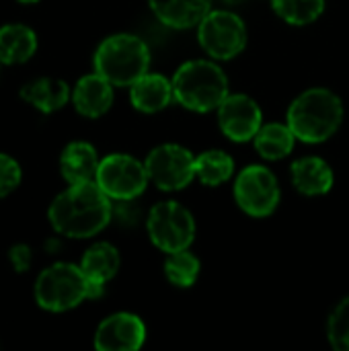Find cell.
Segmentation results:
<instances>
[{
	"mask_svg": "<svg viewBox=\"0 0 349 351\" xmlns=\"http://www.w3.org/2000/svg\"><path fill=\"white\" fill-rule=\"evenodd\" d=\"M21 183V167L14 158L0 152V197L12 193Z\"/></svg>",
	"mask_w": 349,
	"mask_h": 351,
	"instance_id": "obj_26",
	"label": "cell"
},
{
	"mask_svg": "<svg viewBox=\"0 0 349 351\" xmlns=\"http://www.w3.org/2000/svg\"><path fill=\"white\" fill-rule=\"evenodd\" d=\"M234 199L249 216L265 218L274 214L280 204V185L276 175L261 165L243 169L234 181Z\"/></svg>",
	"mask_w": 349,
	"mask_h": 351,
	"instance_id": "obj_9",
	"label": "cell"
},
{
	"mask_svg": "<svg viewBox=\"0 0 349 351\" xmlns=\"http://www.w3.org/2000/svg\"><path fill=\"white\" fill-rule=\"evenodd\" d=\"M111 197L97 181L70 185L49 206V222L58 234L68 239H91L111 220Z\"/></svg>",
	"mask_w": 349,
	"mask_h": 351,
	"instance_id": "obj_1",
	"label": "cell"
},
{
	"mask_svg": "<svg viewBox=\"0 0 349 351\" xmlns=\"http://www.w3.org/2000/svg\"><path fill=\"white\" fill-rule=\"evenodd\" d=\"M150 241L165 253H177L189 249L195 237V222L187 208L177 202L156 204L146 222Z\"/></svg>",
	"mask_w": 349,
	"mask_h": 351,
	"instance_id": "obj_6",
	"label": "cell"
},
{
	"mask_svg": "<svg viewBox=\"0 0 349 351\" xmlns=\"http://www.w3.org/2000/svg\"><path fill=\"white\" fill-rule=\"evenodd\" d=\"M60 171H62V177L70 185L95 181L97 171H99L97 150L88 142L68 144L60 156Z\"/></svg>",
	"mask_w": 349,
	"mask_h": 351,
	"instance_id": "obj_16",
	"label": "cell"
},
{
	"mask_svg": "<svg viewBox=\"0 0 349 351\" xmlns=\"http://www.w3.org/2000/svg\"><path fill=\"white\" fill-rule=\"evenodd\" d=\"M200 45L214 60H230L247 45V29L239 14L230 10H210L197 25Z\"/></svg>",
	"mask_w": 349,
	"mask_h": 351,
	"instance_id": "obj_7",
	"label": "cell"
},
{
	"mask_svg": "<svg viewBox=\"0 0 349 351\" xmlns=\"http://www.w3.org/2000/svg\"><path fill=\"white\" fill-rule=\"evenodd\" d=\"M37 49V35L27 25L0 27V64H23Z\"/></svg>",
	"mask_w": 349,
	"mask_h": 351,
	"instance_id": "obj_19",
	"label": "cell"
},
{
	"mask_svg": "<svg viewBox=\"0 0 349 351\" xmlns=\"http://www.w3.org/2000/svg\"><path fill=\"white\" fill-rule=\"evenodd\" d=\"M72 101L80 115L91 119L101 117L113 103V84L97 72L82 76L72 90Z\"/></svg>",
	"mask_w": 349,
	"mask_h": 351,
	"instance_id": "obj_13",
	"label": "cell"
},
{
	"mask_svg": "<svg viewBox=\"0 0 349 351\" xmlns=\"http://www.w3.org/2000/svg\"><path fill=\"white\" fill-rule=\"evenodd\" d=\"M80 269L93 284L105 286L119 269V251L109 243H97L84 253Z\"/></svg>",
	"mask_w": 349,
	"mask_h": 351,
	"instance_id": "obj_20",
	"label": "cell"
},
{
	"mask_svg": "<svg viewBox=\"0 0 349 351\" xmlns=\"http://www.w3.org/2000/svg\"><path fill=\"white\" fill-rule=\"evenodd\" d=\"M146 339V327L132 313H115L107 317L97 333L95 348L99 351H136Z\"/></svg>",
	"mask_w": 349,
	"mask_h": 351,
	"instance_id": "obj_12",
	"label": "cell"
},
{
	"mask_svg": "<svg viewBox=\"0 0 349 351\" xmlns=\"http://www.w3.org/2000/svg\"><path fill=\"white\" fill-rule=\"evenodd\" d=\"M8 259L14 267L16 274H25L29 267H31V259H33V253L27 245H14L10 251H8Z\"/></svg>",
	"mask_w": 349,
	"mask_h": 351,
	"instance_id": "obj_27",
	"label": "cell"
},
{
	"mask_svg": "<svg viewBox=\"0 0 349 351\" xmlns=\"http://www.w3.org/2000/svg\"><path fill=\"white\" fill-rule=\"evenodd\" d=\"M175 99L197 113L214 111L228 97V80L220 66L208 60L185 62L173 76Z\"/></svg>",
	"mask_w": 349,
	"mask_h": 351,
	"instance_id": "obj_3",
	"label": "cell"
},
{
	"mask_svg": "<svg viewBox=\"0 0 349 351\" xmlns=\"http://www.w3.org/2000/svg\"><path fill=\"white\" fill-rule=\"evenodd\" d=\"M132 105L142 113H158L175 99L173 82L160 74H144L130 88Z\"/></svg>",
	"mask_w": 349,
	"mask_h": 351,
	"instance_id": "obj_15",
	"label": "cell"
},
{
	"mask_svg": "<svg viewBox=\"0 0 349 351\" xmlns=\"http://www.w3.org/2000/svg\"><path fill=\"white\" fill-rule=\"evenodd\" d=\"M200 259L185 251H177V253H169L167 261H165V276L167 280L177 286V288H189L195 284L197 276H200Z\"/></svg>",
	"mask_w": 349,
	"mask_h": 351,
	"instance_id": "obj_23",
	"label": "cell"
},
{
	"mask_svg": "<svg viewBox=\"0 0 349 351\" xmlns=\"http://www.w3.org/2000/svg\"><path fill=\"white\" fill-rule=\"evenodd\" d=\"M327 337L331 348L337 351H349V296L344 298L329 317Z\"/></svg>",
	"mask_w": 349,
	"mask_h": 351,
	"instance_id": "obj_25",
	"label": "cell"
},
{
	"mask_svg": "<svg viewBox=\"0 0 349 351\" xmlns=\"http://www.w3.org/2000/svg\"><path fill=\"white\" fill-rule=\"evenodd\" d=\"M150 49L130 33L107 37L95 51V72L107 78L113 86H132L148 72Z\"/></svg>",
	"mask_w": 349,
	"mask_h": 351,
	"instance_id": "obj_4",
	"label": "cell"
},
{
	"mask_svg": "<svg viewBox=\"0 0 349 351\" xmlns=\"http://www.w3.org/2000/svg\"><path fill=\"white\" fill-rule=\"evenodd\" d=\"M344 121V103L329 88H309L288 109V125L300 142L321 144L329 140Z\"/></svg>",
	"mask_w": 349,
	"mask_h": 351,
	"instance_id": "obj_2",
	"label": "cell"
},
{
	"mask_svg": "<svg viewBox=\"0 0 349 351\" xmlns=\"http://www.w3.org/2000/svg\"><path fill=\"white\" fill-rule=\"evenodd\" d=\"M274 10L290 25H311L325 8V0H272Z\"/></svg>",
	"mask_w": 349,
	"mask_h": 351,
	"instance_id": "obj_24",
	"label": "cell"
},
{
	"mask_svg": "<svg viewBox=\"0 0 349 351\" xmlns=\"http://www.w3.org/2000/svg\"><path fill=\"white\" fill-rule=\"evenodd\" d=\"M232 173L234 160L224 150H206L195 158V177L208 187L226 183Z\"/></svg>",
	"mask_w": 349,
	"mask_h": 351,
	"instance_id": "obj_22",
	"label": "cell"
},
{
	"mask_svg": "<svg viewBox=\"0 0 349 351\" xmlns=\"http://www.w3.org/2000/svg\"><path fill=\"white\" fill-rule=\"evenodd\" d=\"M21 99L41 113H53L68 103L70 86L58 78H37L21 88Z\"/></svg>",
	"mask_w": 349,
	"mask_h": 351,
	"instance_id": "obj_18",
	"label": "cell"
},
{
	"mask_svg": "<svg viewBox=\"0 0 349 351\" xmlns=\"http://www.w3.org/2000/svg\"><path fill=\"white\" fill-rule=\"evenodd\" d=\"M222 2H226V4H237V2H241V0H222Z\"/></svg>",
	"mask_w": 349,
	"mask_h": 351,
	"instance_id": "obj_28",
	"label": "cell"
},
{
	"mask_svg": "<svg viewBox=\"0 0 349 351\" xmlns=\"http://www.w3.org/2000/svg\"><path fill=\"white\" fill-rule=\"evenodd\" d=\"M97 185L117 202H132L148 185L146 165L130 154H109L99 162Z\"/></svg>",
	"mask_w": 349,
	"mask_h": 351,
	"instance_id": "obj_8",
	"label": "cell"
},
{
	"mask_svg": "<svg viewBox=\"0 0 349 351\" xmlns=\"http://www.w3.org/2000/svg\"><path fill=\"white\" fill-rule=\"evenodd\" d=\"M257 152L267 160H280L294 150L296 136L290 125L284 123H265L259 128L257 136L253 138Z\"/></svg>",
	"mask_w": 349,
	"mask_h": 351,
	"instance_id": "obj_21",
	"label": "cell"
},
{
	"mask_svg": "<svg viewBox=\"0 0 349 351\" xmlns=\"http://www.w3.org/2000/svg\"><path fill=\"white\" fill-rule=\"evenodd\" d=\"M148 179L163 191H179L195 179V156L179 144H160L144 160Z\"/></svg>",
	"mask_w": 349,
	"mask_h": 351,
	"instance_id": "obj_10",
	"label": "cell"
},
{
	"mask_svg": "<svg viewBox=\"0 0 349 351\" xmlns=\"http://www.w3.org/2000/svg\"><path fill=\"white\" fill-rule=\"evenodd\" d=\"M103 286L93 284L80 265L56 263L43 269L35 282V300L41 308L51 313H64L78 306L84 298H99Z\"/></svg>",
	"mask_w": 349,
	"mask_h": 351,
	"instance_id": "obj_5",
	"label": "cell"
},
{
	"mask_svg": "<svg viewBox=\"0 0 349 351\" xmlns=\"http://www.w3.org/2000/svg\"><path fill=\"white\" fill-rule=\"evenodd\" d=\"M19 2H37V0H19Z\"/></svg>",
	"mask_w": 349,
	"mask_h": 351,
	"instance_id": "obj_29",
	"label": "cell"
},
{
	"mask_svg": "<svg viewBox=\"0 0 349 351\" xmlns=\"http://www.w3.org/2000/svg\"><path fill=\"white\" fill-rule=\"evenodd\" d=\"M261 109L249 95H228L218 107V123L232 142H249L257 136L261 123Z\"/></svg>",
	"mask_w": 349,
	"mask_h": 351,
	"instance_id": "obj_11",
	"label": "cell"
},
{
	"mask_svg": "<svg viewBox=\"0 0 349 351\" xmlns=\"http://www.w3.org/2000/svg\"><path fill=\"white\" fill-rule=\"evenodd\" d=\"M154 16L171 29L197 27L212 10V0H150Z\"/></svg>",
	"mask_w": 349,
	"mask_h": 351,
	"instance_id": "obj_14",
	"label": "cell"
},
{
	"mask_svg": "<svg viewBox=\"0 0 349 351\" xmlns=\"http://www.w3.org/2000/svg\"><path fill=\"white\" fill-rule=\"evenodd\" d=\"M292 183L304 195H325L333 187V171L331 167L317 156L298 158L292 165Z\"/></svg>",
	"mask_w": 349,
	"mask_h": 351,
	"instance_id": "obj_17",
	"label": "cell"
}]
</instances>
